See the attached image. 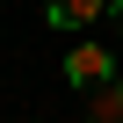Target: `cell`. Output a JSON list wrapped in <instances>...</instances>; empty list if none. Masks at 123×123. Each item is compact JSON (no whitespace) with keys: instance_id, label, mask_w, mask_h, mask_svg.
I'll return each instance as SVG.
<instances>
[{"instance_id":"277c9868","label":"cell","mask_w":123,"mask_h":123,"mask_svg":"<svg viewBox=\"0 0 123 123\" xmlns=\"http://www.w3.org/2000/svg\"><path fill=\"white\" fill-rule=\"evenodd\" d=\"M116 29H123V0H116Z\"/></svg>"},{"instance_id":"6da1fadb","label":"cell","mask_w":123,"mask_h":123,"mask_svg":"<svg viewBox=\"0 0 123 123\" xmlns=\"http://www.w3.org/2000/svg\"><path fill=\"white\" fill-rule=\"evenodd\" d=\"M65 80L87 87V94L109 87V80H116V51H109V43H73V51H65Z\"/></svg>"},{"instance_id":"3957f363","label":"cell","mask_w":123,"mask_h":123,"mask_svg":"<svg viewBox=\"0 0 123 123\" xmlns=\"http://www.w3.org/2000/svg\"><path fill=\"white\" fill-rule=\"evenodd\" d=\"M87 116H94V123H123V80H109V87H94V101H87Z\"/></svg>"},{"instance_id":"7a4b0ae2","label":"cell","mask_w":123,"mask_h":123,"mask_svg":"<svg viewBox=\"0 0 123 123\" xmlns=\"http://www.w3.org/2000/svg\"><path fill=\"white\" fill-rule=\"evenodd\" d=\"M101 15H109V0H43V22L51 29H87Z\"/></svg>"}]
</instances>
